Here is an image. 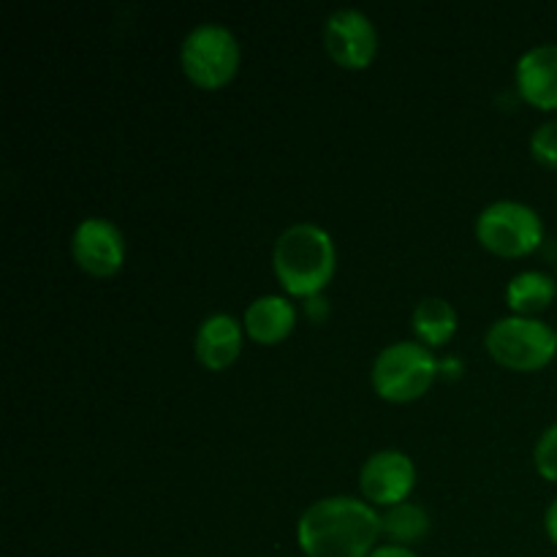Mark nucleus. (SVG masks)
Listing matches in <instances>:
<instances>
[{
    "label": "nucleus",
    "instance_id": "15",
    "mask_svg": "<svg viewBox=\"0 0 557 557\" xmlns=\"http://www.w3.org/2000/svg\"><path fill=\"white\" fill-rule=\"evenodd\" d=\"M430 531V517L422 506L417 504H400L392 506L386 515H381V533L389 539V544H406L419 542V539L428 536Z\"/></svg>",
    "mask_w": 557,
    "mask_h": 557
},
{
    "label": "nucleus",
    "instance_id": "1",
    "mask_svg": "<svg viewBox=\"0 0 557 557\" xmlns=\"http://www.w3.org/2000/svg\"><path fill=\"white\" fill-rule=\"evenodd\" d=\"M381 536V515L368 500H315L297 522V544L305 557H370Z\"/></svg>",
    "mask_w": 557,
    "mask_h": 557
},
{
    "label": "nucleus",
    "instance_id": "14",
    "mask_svg": "<svg viewBox=\"0 0 557 557\" xmlns=\"http://www.w3.org/2000/svg\"><path fill=\"white\" fill-rule=\"evenodd\" d=\"M411 326L417 343L428 348H441L457 335V310L446 299H422L417 310H413Z\"/></svg>",
    "mask_w": 557,
    "mask_h": 557
},
{
    "label": "nucleus",
    "instance_id": "8",
    "mask_svg": "<svg viewBox=\"0 0 557 557\" xmlns=\"http://www.w3.org/2000/svg\"><path fill=\"white\" fill-rule=\"evenodd\" d=\"M76 267L92 277H112L123 270V232L107 218H85L71 237Z\"/></svg>",
    "mask_w": 557,
    "mask_h": 557
},
{
    "label": "nucleus",
    "instance_id": "16",
    "mask_svg": "<svg viewBox=\"0 0 557 557\" xmlns=\"http://www.w3.org/2000/svg\"><path fill=\"white\" fill-rule=\"evenodd\" d=\"M531 152L544 169H553V172H557V120L539 125V128L533 131Z\"/></svg>",
    "mask_w": 557,
    "mask_h": 557
},
{
    "label": "nucleus",
    "instance_id": "18",
    "mask_svg": "<svg viewBox=\"0 0 557 557\" xmlns=\"http://www.w3.org/2000/svg\"><path fill=\"white\" fill-rule=\"evenodd\" d=\"M370 557H419L413 549L408 547H400V544H381V547H375V553Z\"/></svg>",
    "mask_w": 557,
    "mask_h": 557
},
{
    "label": "nucleus",
    "instance_id": "5",
    "mask_svg": "<svg viewBox=\"0 0 557 557\" xmlns=\"http://www.w3.org/2000/svg\"><path fill=\"white\" fill-rule=\"evenodd\" d=\"M484 346L500 368L515 373H536L555 359L557 335L544 321L509 315L490 326Z\"/></svg>",
    "mask_w": 557,
    "mask_h": 557
},
{
    "label": "nucleus",
    "instance_id": "11",
    "mask_svg": "<svg viewBox=\"0 0 557 557\" xmlns=\"http://www.w3.org/2000/svg\"><path fill=\"white\" fill-rule=\"evenodd\" d=\"M243 330L239 321L228 313H215L196 332V359L212 373L228 370L243 354Z\"/></svg>",
    "mask_w": 557,
    "mask_h": 557
},
{
    "label": "nucleus",
    "instance_id": "12",
    "mask_svg": "<svg viewBox=\"0 0 557 557\" xmlns=\"http://www.w3.org/2000/svg\"><path fill=\"white\" fill-rule=\"evenodd\" d=\"M243 326L250 341L261 343V346H277L297 326V310L286 297L267 294V297H259L248 305Z\"/></svg>",
    "mask_w": 557,
    "mask_h": 557
},
{
    "label": "nucleus",
    "instance_id": "3",
    "mask_svg": "<svg viewBox=\"0 0 557 557\" xmlns=\"http://www.w3.org/2000/svg\"><path fill=\"white\" fill-rule=\"evenodd\" d=\"M438 370V359L428 346L417 341H403L392 343L375 357L370 381L381 400L403 406V403H413L428 395Z\"/></svg>",
    "mask_w": 557,
    "mask_h": 557
},
{
    "label": "nucleus",
    "instance_id": "4",
    "mask_svg": "<svg viewBox=\"0 0 557 557\" xmlns=\"http://www.w3.org/2000/svg\"><path fill=\"white\" fill-rule=\"evenodd\" d=\"M239 41L228 27L205 22L185 36L180 47V63L185 76L199 90H221L234 82L239 71Z\"/></svg>",
    "mask_w": 557,
    "mask_h": 557
},
{
    "label": "nucleus",
    "instance_id": "2",
    "mask_svg": "<svg viewBox=\"0 0 557 557\" xmlns=\"http://www.w3.org/2000/svg\"><path fill=\"white\" fill-rule=\"evenodd\" d=\"M272 267L283 292L292 297L313 299L335 277L337 253L330 232L315 223H297L277 237Z\"/></svg>",
    "mask_w": 557,
    "mask_h": 557
},
{
    "label": "nucleus",
    "instance_id": "9",
    "mask_svg": "<svg viewBox=\"0 0 557 557\" xmlns=\"http://www.w3.org/2000/svg\"><path fill=\"white\" fill-rule=\"evenodd\" d=\"M359 487L368 504L400 506L417 487V466L406 451L384 449L375 451L359 473Z\"/></svg>",
    "mask_w": 557,
    "mask_h": 557
},
{
    "label": "nucleus",
    "instance_id": "10",
    "mask_svg": "<svg viewBox=\"0 0 557 557\" xmlns=\"http://www.w3.org/2000/svg\"><path fill=\"white\" fill-rule=\"evenodd\" d=\"M517 90L522 101L542 112L557 109V44L533 47L517 60Z\"/></svg>",
    "mask_w": 557,
    "mask_h": 557
},
{
    "label": "nucleus",
    "instance_id": "20",
    "mask_svg": "<svg viewBox=\"0 0 557 557\" xmlns=\"http://www.w3.org/2000/svg\"><path fill=\"white\" fill-rule=\"evenodd\" d=\"M555 335H557V330H555Z\"/></svg>",
    "mask_w": 557,
    "mask_h": 557
},
{
    "label": "nucleus",
    "instance_id": "6",
    "mask_svg": "<svg viewBox=\"0 0 557 557\" xmlns=\"http://www.w3.org/2000/svg\"><path fill=\"white\" fill-rule=\"evenodd\" d=\"M476 239L500 259H522L542 248L544 223L522 201H495L476 218Z\"/></svg>",
    "mask_w": 557,
    "mask_h": 557
},
{
    "label": "nucleus",
    "instance_id": "17",
    "mask_svg": "<svg viewBox=\"0 0 557 557\" xmlns=\"http://www.w3.org/2000/svg\"><path fill=\"white\" fill-rule=\"evenodd\" d=\"M533 462H536L539 476L547 482L557 484V422L539 438L536 449H533Z\"/></svg>",
    "mask_w": 557,
    "mask_h": 557
},
{
    "label": "nucleus",
    "instance_id": "7",
    "mask_svg": "<svg viewBox=\"0 0 557 557\" xmlns=\"http://www.w3.org/2000/svg\"><path fill=\"white\" fill-rule=\"evenodd\" d=\"M324 49L341 69L364 71L379 52V30L362 11L341 9L326 20Z\"/></svg>",
    "mask_w": 557,
    "mask_h": 557
},
{
    "label": "nucleus",
    "instance_id": "19",
    "mask_svg": "<svg viewBox=\"0 0 557 557\" xmlns=\"http://www.w3.org/2000/svg\"><path fill=\"white\" fill-rule=\"evenodd\" d=\"M544 531H547L549 542H553L557 547V498L553 500V504H549L547 515H544Z\"/></svg>",
    "mask_w": 557,
    "mask_h": 557
},
{
    "label": "nucleus",
    "instance_id": "13",
    "mask_svg": "<svg viewBox=\"0 0 557 557\" xmlns=\"http://www.w3.org/2000/svg\"><path fill=\"white\" fill-rule=\"evenodd\" d=\"M557 283L553 277L544 275V272L528 270L511 277V283L506 286V305H509L515 315L533 319V315L544 313L553 305Z\"/></svg>",
    "mask_w": 557,
    "mask_h": 557
}]
</instances>
